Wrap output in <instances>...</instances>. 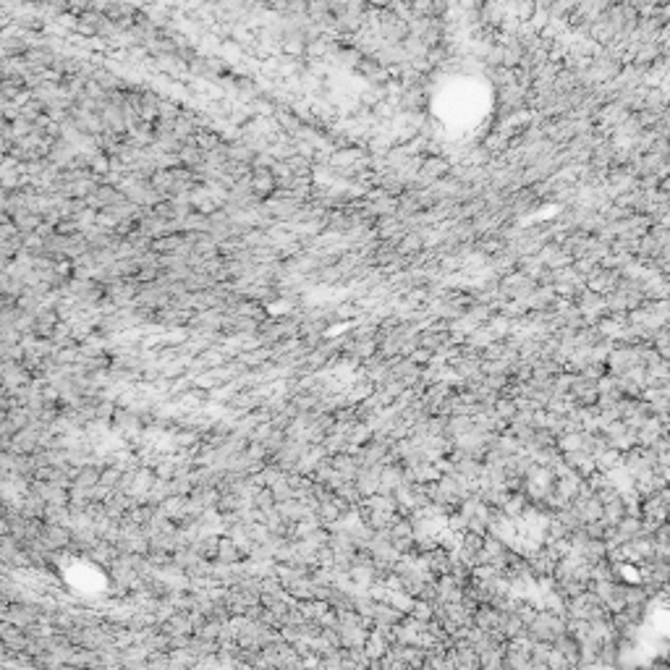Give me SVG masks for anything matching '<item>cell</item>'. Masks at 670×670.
<instances>
[{
	"instance_id": "6da1fadb",
	"label": "cell",
	"mask_w": 670,
	"mask_h": 670,
	"mask_svg": "<svg viewBox=\"0 0 670 670\" xmlns=\"http://www.w3.org/2000/svg\"><path fill=\"white\" fill-rule=\"evenodd\" d=\"M605 506V511H602V521H607L610 527H618L621 521L628 516V508H626V500L621 495H616L613 500H607V503H602Z\"/></svg>"
},
{
	"instance_id": "7a4b0ae2",
	"label": "cell",
	"mask_w": 670,
	"mask_h": 670,
	"mask_svg": "<svg viewBox=\"0 0 670 670\" xmlns=\"http://www.w3.org/2000/svg\"><path fill=\"white\" fill-rule=\"evenodd\" d=\"M217 552H220V558H223V561H236V558H238L236 542H233V540H220V545H217Z\"/></svg>"
}]
</instances>
